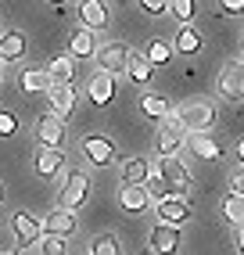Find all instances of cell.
<instances>
[{
  "instance_id": "cell-26",
  "label": "cell",
  "mask_w": 244,
  "mask_h": 255,
  "mask_svg": "<svg viewBox=\"0 0 244 255\" xmlns=\"http://www.w3.org/2000/svg\"><path fill=\"white\" fill-rule=\"evenodd\" d=\"M140 112H144V115H151V119H158V123L172 115V112H169V101H165V97H158V94H144V97H140Z\"/></svg>"
},
{
  "instance_id": "cell-27",
  "label": "cell",
  "mask_w": 244,
  "mask_h": 255,
  "mask_svg": "<svg viewBox=\"0 0 244 255\" xmlns=\"http://www.w3.org/2000/svg\"><path fill=\"white\" fill-rule=\"evenodd\" d=\"M223 216H226V223H234V227H244V198L230 194L223 201Z\"/></svg>"
},
{
  "instance_id": "cell-18",
  "label": "cell",
  "mask_w": 244,
  "mask_h": 255,
  "mask_svg": "<svg viewBox=\"0 0 244 255\" xmlns=\"http://www.w3.org/2000/svg\"><path fill=\"white\" fill-rule=\"evenodd\" d=\"M79 18H83V29H101L108 25V4H101V0H83L79 4Z\"/></svg>"
},
{
  "instance_id": "cell-29",
  "label": "cell",
  "mask_w": 244,
  "mask_h": 255,
  "mask_svg": "<svg viewBox=\"0 0 244 255\" xmlns=\"http://www.w3.org/2000/svg\"><path fill=\"white\" fill-rule=\"evenodd\" d=\"M90 255H122V245L115 234H101L97 241L90 245Z\"/></svg>"
},
{
  "instance_id": "cell-36",
  "label": "cell",
  "mask_w": 244,
  "mask_h": 255,
  "mask_svg": "<svg viewBox=\"0 0 244 255\" xmlns=\"http://www.w3.org/2000/svg\"><path fill=\"white\" fill-rule=\"evenodd\" d=\"M237 248H241V255H244V227H241V234H237Z\"/></svg>"
},
{
  "instance_id": "cell-10",
  "label": "cell",
  "mask_w": 244,
  "mask_h": 255,
  "mask_svg": "<svg viewBox=\"0 0 244 255\" xmlns=\"http://www.w3.org/2000/svg\"><path fill=\"white\" fill-rule=\"evenodd\" d=\"M115 94H119L115 76H108V72H94V76H90V83H86V97H90V105H97V108L112 105Z\"/></svg>"
},
{
  "instance_id": "cell-20",
  "label": "cell",
  "mask_w": 244,
  "mask_h": 255,
  "mask_svg": "<svg viewBox=\"0 0 244 255\" xmlns=\"http://www.w3.org/2000/svg\"><path fill=\"white\" fill-rule=\"evenodd\" d=\"M22 54H25V32L7 29L4 36H0V61H18Z\"/></svg>"
},
{
  "instance_id": "cell-33",
  "label": "cell",
  "mask_w": 244,
  "mask_h": 255,
  "mask_svg": "<svg viewBox=\"0 0 244 255\" xmlns=\"http://www.w3.org/2000/svg\"><path fill=\"white\" fill-rule=\"evenodd\" d=\"M230 187H234V194L244 198V169H237V173L230 176Z\"/></svg>"
},
{
  "instance_id": "cell-35",
  "label": "cell",
  "mask_w": 244,
  "mask_h": 255,
  "mask_svg": "<svg viewBox=\"0 0 244 255\" xmlns=\"http://www.w3.org/2000/svg\"><path fill=\"white\" fill-rule=\"evenodd\" d=\"M223 11L226 14H244V0H223Z\"/></svg>"
},
{
  "instance_id": "cell-40",
  "label": "cell",
  "mask_w": 244,
  "mask_h": 255,
  "mask_svg": "<svg viewBox=\"0 0 244 255\" xmlns=\"http://www.w3.org/2000/svg\"><path fill=\"white\" fill-rule=\"evenodd\" d=\"M0 201H4V183H0Z\"/></svg>"
},
{
  "instance_id": "cell-6",
  "label": "cell",
  "mask_w": 244,
  "mask_h": 255,
  "mask_svg": "<svg viewBox=\"0 0 244 255\" xmlns=\"http://www.w3.org/2000/svg\"><path fill=\"white\" fill-rule=\"evenodd\" d=\"M158 176L165 180V187H169V194L172 198H187L190 194V173H187V165L180 162V158H162L158 162Z\"/></svg>"
},
{
  "instance_id": "cell-14",
  "label": "cell",
  "mask_w": 244,
  "mask_h": 255,
  "mask_svg": "<svg viewBox=\"0 0 244 255\" xmlns=\"http://www.w3.org/2000/svg\"><path fill=\"white\" fill-rule=\"evenodd\" d=\"M158 219L165 227H183L187 219H190V205H187V198H165L162 205H158Z\"/></svg>"
},
{
  "instance_id": "cell-1",
  "label": "cell",
  "mask_w": 244,
  "mask_h": 255,
  "mask_svg": "<svg viewBox=\"0 0 244 255\" xmlns=\"http://www.w3.org/2000/svg\"><path fill=\"white\" fill-rule=\"evenodd\" d=\"M176 119H180V126L194 137V133H208L216 126V119H219V112H216V101L212 97H187L183 105L176 108Z\"/></svg>"
},
{
  "instance_id": "cell-17",
  "label": "cell",
  "mask_w": 244,
  "mask_h": 255,
  "mask_svg": "<svg viewBox=\"0 0 244 255\" xmlns=\"http://www.w3.org/2000/svg\"><path fill=\"white\" fill-rule=\"evenodd\" d=\"M18 87L25 94H50V90H54V83H50L47 69H22L18 72Z\"/></svg>"
},
{
  "instance_id": "cell-3",
  "label": "cell",
  "mask_w": 244,
  "mask_h": 255,
  "mask_svg": "<svg viewBox=\"0 0 244 255\" xmlns=\"http://www.w3.org/2000/svg\"><path fill=\"white\" fill-rule=\"evenodd\" d=\"M216 90L226 97V101H237L244 105V58H234L219 69V79H216Z\"/></svg>"
},
{
  "instance_id": "cell-12",
  "label": "cell",
  "mask_w": 244,
  "mask_h": 255,
  "mask_svg": "<svg viewBox=\"0 0 244 255\" xmlns=\"http://www.w3.org/2000/svg\"><path fill=\"white\" fill-rule=\"evenodd\" d=\"M76 227H79V219H76V212H68V209H50L47 216H43V230L47 234H54V237H68V234H76Z\"/></svg>"
},
{
  "instance_id": "cell-13",
  "label": "cell",
  "mask_w": 244,
  "mask_h": 255,
  "mask_svg": "<svg viewBox=\"0 0 244 255\" xmlns=\"http://www.w3.org/2000/svg\"><path fill=\"white\" fill-rule=\"evenodd\" d=\"M151 252H154V255H172V252H180V227L158 223V227L151 230Z\"/></svg>"
},
{
  "instance_id": "cell-34",
  "label": "cell",
  "mask_w": 244,
  "mask_h": 255,
  "mask_svg": "<svg viewBox=\"0 0 244 255\" xmlns=\"http://www.w3.org/2000/svg\"><path fill=\"white\" fill-rule=\"evenodd\" d=\"M144 11H147V14H165L169 4H162V0H144Z\"/></svg>"
},
{
  "instance_id": "cell-7",
  "label": "cell",
  "mask_w": 244,
  "mask_h": 255,
  "mask_svg": "<svg viewBox=\"0 0 244 255\" xmlns=\"http://www.w3.org/2000/svg\"><path fill=\"white\" fill-rule=\"evenodd\" d=\"M11 234H14V241H18V245H40L43 241V219H36V216H32V212H14L11 216Z\"/></svg>"
},
{
  "instance_id": "cell-11",
  "label": "cell",
  "mask_w": 244,
  "mask_h": 255,
  "mask_svg": "<svg viewBox=\"0 0 244 255\" xmlns=\"http://www.w3.org/2000/svg\"><path fill=\"white\" fill-rule=\"evenodd\" d=\"M151 173H154L151 162L144 155H133V158L122 162V187H147Z\"/></svg>"
},
{
  "instance_id": "cell-32",
  "label": "cell",
  "mask_w": 244,
  "mask_h": 255,
  "mask_svg": "<svg viewBox=\"0 0 244 255\" xmlns=\"http://www.w3.org/2000/svg\"><path fill=\"white\" fill-rule=\"evenodd\" d=\"M18 133V119L11 112H0V137H14Z\"/></svg>"
},
{
  "instance_id": "cell-42",
  "label": "cell",
  "mask_w": 244,
  "mask_h": 255,
  "mask_svg": "<svg viewBox=\"0 0 244 255\" xmlns=\"http://www.w3.org/2000/svg\"><path fill=\"white\" fill-rule=\"evenodd\" d=\"M241 47H244V40H241Z\"/></svg>"
},
{
  "instance_id": "cell-9",
  "label": "cell",
  "mask_w": 244,
  "mask_h": 255,
  "mask_svg": "<svg viewBox=\"0 0 244 255\" xmlns=\"http://www.w3.org/2000/svg\"><path fill=\"white\" fill-rule=\"evenodd\" d=\"M32 129H36L40 147H54V151H61V144H65V123H61L58 115H50V112H47V115H40Z\"/></svg>"
},
{
  "instance_id": "cell-31",
  "label": "cell",
  "mask_w": 244,
  "mask_h": 255,
  "mask_svg": "<svg viewBox=\"0 0 244 255\" xmlns=\"http://www.w3.org/2000/svg\"><path fill=\"white\" fill-rule=\"evenodd\" d=\"M169 11L176 14V22H180V25H190V18H194V4H190V0H172Z\"/></svg>"
},
{
  "instance_id": "cell-2",
  "label": "cell",
  "mask_w": 244,
  "mask_h": 255,
  "mask_svg": "<svg viewBox=\"0 0 244 255\" xmlns=\"http://www.w3.org/2000/svg\"><path fill=\"white\" fill-rule=\"evenodd\" d=\"M97 72H108V76H122V72H129V58H133V50L122 43V40H108V43H101L97 47Z\"/></svg>"
},
{
  "instance_id": "cell-8",
  "label": "cell",
  "mask_w": 244,
  "mask_h": 255,
  "mask_svg": "<svg viewBox=\"0 0 244 255\" xmlns=\"http://www.w3.org/2000/svg\"><path fill=\"white\" fill-rule=\"evenodd\" d=\"M86 198H90V176L79 169V173H72L65 180V187H61V209L76 212V209L86 205Z\"/></svg>"
},
{
  "instance_id": "cell-23",
  "label": "cell",
  "mask_w": 244,
  "mask_h": 255,
  "mask_svg": "<svg viewBox=\"0 0 244 255\" xmlns=\"http://www.w3.org/2000/svg\"><path fill=\"white\" fill-rule=\"evenodd\" d=\"M172 47H176L180 54H198L201 50V32L194 25H180V32L172 36Z\"/></svg>"
},
{
  "instance_id": "cell-21",
  "label": "cell",
  "mask_w": 244,
  "mask_h": 255,
  "mask_svg": "<svg viewBox=\"0 0 244 255\" xmlns=\"http://www.w3.org/2000/svg\"><path fill=\"white\" fill-rule=\"evenodd\" d=\"M47 76H50V83H54V87H72V76H76V65H72V58H65V54L50 58V65H47Z\"/></svg>"
},
{
  "instance_id": "cell-5",
  "label": "cell",
  "mask_w": 244,
  "mask_h": 255,
  "mask_svg": "<svg viewBox=\"0 0 244 255\" xmlns=\"http://www.w3.org/2000/svg\"><path fill=\"white\" fill-rule=\"evenodd\" d=\"M154 144H158V155H162V158H176V151L187 144V129L180 126L176 112L158 123V137H154Z\"/></svg>"
},
{
  "instance_id": "cell-16",
  "label": "cell",
  "mask_w": 244,
  "mask_h": 255,
  "mask_svg": "<svg viewBox=\"0 0 244 255\" xmlns=\"http://www.w3.org/2000/svg\"><path fill=\"white\" fill-rule=\"evenodd\" d=\"M36 176H43V180H54L58 173H61V165H65V155L61 151H54V147H36Z\"/></svg>"
},
{
  "instance_id": "cell-43",
  "label": "cell",
  "mask_w": 244,
  "mask_h": 255,
  "mask_svg": "<svg viewBox=\"0 0 244 255\" xmlns=\"http://www.w3.org/2000/svg\"><path fill=\"white\" fill-rule=\"evenodd\" d=\"M0 36H4V32H0Z\"/></svg>"
},
{
  "instance_id": "cell-39",
  "label": "cell",
  "mask_w": 244,
  "mask_h": 255,
  "mask_svg": "<svg viewBox=\"0 0 244 255\" xmlns=\"http://www.w3.org/2000/svg\"><path fill=\"white\" fill-rule=\"evenodd\" d=\"M0 255H18V252H14V248H7V252H0Z\"/></svg>"
},
{
  "instance_id": "cell-15",
  "label": "cell",
  "mask_w": 244,
  "mask_h": 255,
  "mask_svg": "<svg viewBox=\"0 0 244 255\" xmlns=\"http://www.w3.org/2000/svg\"><path fill=\"white\" fill-rule=\"evenodd\" d=\"M47 105H50V115H58L65 123V119L72 115V108H76V87H54L47 94Z\"/></svg>"
},
{
  "instance_id": "cell-30",
  "label": "cell",
  "mask_w": 244,
  "mask_h": 255,
  "mask_svg": "<svg viewBox=\"0 0 244 255\" xmlns=\"http://www.w3.org/2000/svg\"><path fill=\"white\" fill-rule=\"evenodd\" d=\"M68 245H65V237H54V234H43V241H40V255H65Z\"/></svg>"
},
{
  "instance_id": "cell-22",
  "label": "cell",
  "mask_w": 244,
  "mask_h": 255,
  "mask_svg": "<svg viewBox=\"0 0 244 255\" xmlns=\"http://www.w3.org/2000/svg\"><path fill=\"white\" fill-rule=\"evenodd\" d=\"M119 205L126 209V212H144L151 205L147 187H122V191H119Z\"/></svg>"
},
{
  "instance_id": "cell-41",
  "label": "cell",
  "mask_w": 244,
  "mask_h": 255,
  "mask_svg": "<svg viewBox=\"0 0 244 255\" xmlns=\"http://www.w3.org/2000/svg\"><path fill=\"white\" fill-rule=\"evenodd\" d=\"M147 255H154V252H147Z\"/></svg>"
},
{
  "instance_id": "cell-24",
  "label": "cell",
  "mask_w": 244,
  "mask_h": 255,
  "mask_svg": "<svg viewBox=\"0 0 244 255\" xmlns=\"http://www.w3.org/2000/svg\"><path fill=\"white\" fill-rule=\"evenodd\" d=\"M68 47H72V58H94L97 54V43H94L90 29H76L72 40H68Z\"/></svg>"
},
{
  "instance_id": "cell-38",
  "label": "cell",
  "mask_w": 244,
  "mask_h": 255,
  "mask_svg": "<svg viewBox=\"0 0 244 255\" xmlns=\"http://www.w3.org/2000/svg\"><path fill=\"white\" fill-rule=\"evenodd\" d=\"M0 87H4V61H0Z\"/></svg>"
},
{
  "instance_id": "cell-4",
  "label": "cell",
  "mask_w": 244,
  "mask_h": 255,
  "mask_svg": "<svg viewBox=\"0 0 244 255\" xmlns=\"http://www.w3.org/2000/svg\"><path fill=\"white\" fill-rule=\"evenodd\" d=\"M79 151L86 155V162H90V165H97V169H108V165L119 158V147H115V140H112V137H104V133H90V137H83Z\"/></svg>"
},
{
  "instance_id": "cell-37",
  "label": "cell",
  "mask_w": 244,
  "mask_h": 255,
  "mask_svg": "<svg viewBox=\"0 0 244 255\" xmlns=\"http://www.w3.org/2000/svg\"><path fill=\"white\" fill-rule=\"evenodd\" d=\"M237 155H241V169H244V140L237 144Z\"/></svg>"
},
{
  "instance_id": "cell-28",
  "label": "cell",
  "mask_w": 244,
  "mask_h": 255,
  "mask_svg": "<svg viewBox=\"0 0 244 255\" xmlns=\"http://www.w3.org/2000/svg\"><path fill=\"white\" fill-rule=\"evenodd\" d=\"M151 69H154V65H151L144 54H133V58H129V72H126V76H129L133 83H147V79H151Z\"/></svg>"
},
{
  "instance_id": "cell-25",
  "label": "cell",
  "mask_w": 244,
  "mask_h": 255,
  "mask_svg": "<svg viewBox=\"0 0 244 255\" xmlns=\"http://www.w3.org/2000/svg\"><path fill=\"white\" fill-rule=\"evenodd\" d=\"M140 54H144L151 65H169V58H172V43H169V40H147V47L140 50Z\"/></svg>"
},
{
  "instance_id": "cell-19",
  "label": "cell",
  "mask_w": 244,
  "mask_h": 255,
  "mask_svg": "<svg viewBox=\"0 0 244 255\" xmlns=\"http://www.w3.org/2000/svg\"><path fill=\"white\" fill-rule=\"evenodd\" d=\"M187 144H190V155L201 158V162H219V158H223V147L208 137V133H194Z\"/></svg>"
}]
</instances>
